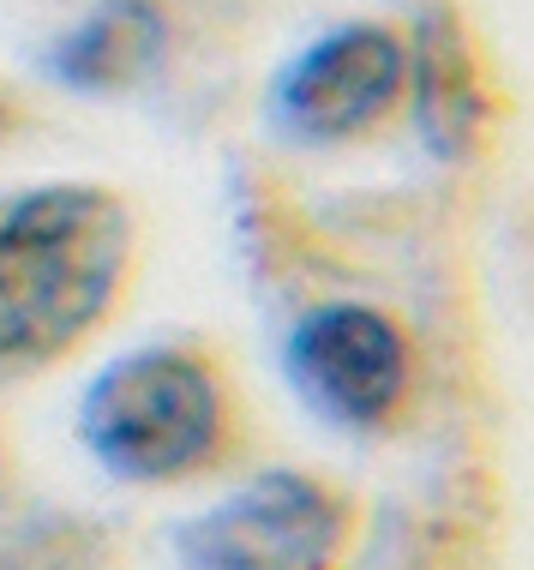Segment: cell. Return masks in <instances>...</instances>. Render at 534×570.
<instances>
[{"label":"cell","mask_w":534,"mask_h":570,"mask_svg":"<svg viewBox=\"0 0 534 570\" xmlns=\"http://www.w3.org/2000/svg\"><path fill=\"white\" fill-rule=\"evenodd\" d=\"M283 379L313 421L360 444L421 433L433 409V354L408 313L373 295H318L283 331Z\"/></svg>","instance_id":"cell-3"},{"label":"cell","mask_w":534,"mask_h":570,"mask_svg":"<svg viewBox=\"0 0 534 570\" xmlns=\"http://www.w3.org/2000/svg\"><path fill=\"white\" fill-rule=\"evenodd\" d=\"M12 481H19V444H12L7 421H0V499L12 492Z\"/></svg>","instance_id":"cell-10"},{"label":"cell","mask_w":534,"mask_h":570,"mask_svg":"<svg viewBox=\"0 0 534 570\" xmlns=\"http://www.w3.org/2000/svg\"><path fill=\"white\" fill-rule=\"evenodd\" d=\"M373 541V504L343 474L270 462L240 469L175 522L180 570H355Z\"/></svg>","instance_id":"cell-4"},{"label":"cell","mask_w":534,"mask_h":570,"mask_svg":"<svg viewBox=\"0 0 534 570\" xmlns=\"http://www.w3.org/2000/svg\"><path fill=\"white\" fill-rule=\"evenodd\" d=\"M180 37L175 0H97L49 55V79L79 97H115L145 85Z\"/></svg>","instance_id":"cell-7"},{"label":"cell","mask_w":534,"mask_h":570,"mask_svg":"<svg viewBox=\"0 0 534 570\" xmlns=\"http://www.w3.org/2000/svg\"><path fill=\"white\" fill-rule=\"evenodd\" d=\"M0 570H127V541L102 517L37 504L0 517Z\"/></svg>","instance_id":"cell-8"},{"label":"cell","mask_w":534,"mask_h":570,"mask_svg":"<svg viewBox=\"0 0 534 570\" xmlns=\"http://www.w3.org/2000/svg\"><path fill=\"white\" fill-rule=\"evenodd\" d=\"M85 456L132 492L222 487L258 456V409L217 336L169 331L109 354L72 409Z\"/></svg>","instance_id":"cell-2"},{"label":"cell","mask_w":534,"mask_h":570,"mask_svg":"<svg viewBox=\"0 0 534 570\" xmlns=\"http://www.w3.org/2000/svg\"><path fill=\"white\" fill-rule=\"evenodd\" d=\"M415 102V37L396 19H343L300 42L265 97L270 132L295 150H373L408 127Z\"/></svg>","instance_id":"cell-5"},{"label":"cell","mask_w":534,"mask_h":570,"mask_svg":"<svg viewBox=\"0 0 534 570\" xmlns=\"http://www.w3.org/2000/svg\"><path fill=\"white\" fill-rule=\"evenodd\" d=\"M408 37H415V102H408V127H421L426 145L451 163L475 157L486 145V127H493L486 67L475 55L481 42L445 7L415 19Z\"/></svg>","instance_id":"cell-6"},{"label":"cell","mask_w":534,"mask_h":570,"mask_svg":"<svg viewBox=\"0 0 534 570\" xmlns=\"http://www.w3.org/2000/svg\"><path fill=\"white\" fill-rule=\"evenodd\" d=\"M145 210L115 180L0 187V391L72 366L139 295Z\"/></svg>","instance_id":"cell-1"},{"label":"cell","mask_w":534,"mask_h":570,"mask_svg":"<svg viewBox=\"0 0 534 570\" xmlns=\"http://www.w3.org/2000/svg\"><path fill=\"white\" fill-rule=\"evenodd\" d=\"M37 132H42V109H37V97H30L24 85L0 79V157H12V150H19L24 138H37Z\"/></svg>","instance_id":"cell-9"}]
</instances>
